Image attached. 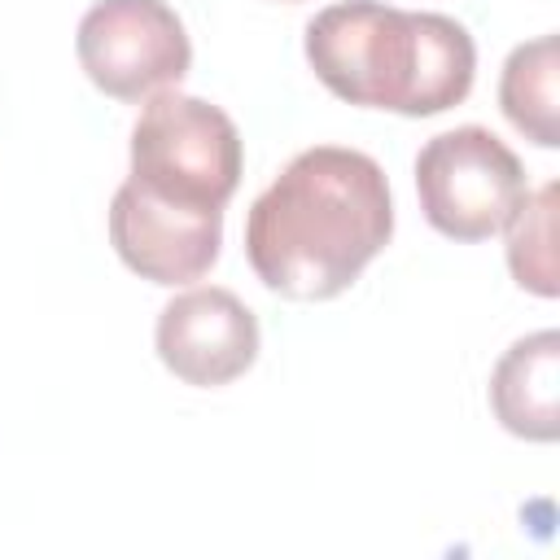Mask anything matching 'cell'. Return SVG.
Here are the masks:
<instances>
[{
	"instance_id": "cell-10",
	"label": "cell",
	"mask_w": 560,
	"mask_h": 560,
	"mask_svg": "<svg viewBox=\"0 0 560 560\" xmlns=\"http://www.w3.org/2000/svg\"><path fill=\"white\" fill-rule=\"evenodd\" d=\"M508 228V267L516 284L538 298H556V184H542L534 197L525 192Z\"/></svg>"
},
{
	"instance_id": "cell-3",
	"label": "cell",
	"mask_w": 560,
	"mask_h": 560,
	"mask_svg": "<svg viewBox=\"0 0 560 560\" xmlns=\"http://www.w3.org/2000/svg\"><path fill=\"white\" fill-rule=\"evenodd\" d=\"M131 179L162 201L223 210L241 184V131L219 105L162 88L131 131Z\"/></svg>"
},
{
	"instance_id": "cell-9",
	"label": "cell",
	"mask_w": 560,
	"mask_h": 560,
	"mask_svg": "<svg viewBox=\"0 0 560 560\" xmlns=\"http://www.w3.org/2000/svg\"><path fill=\"white\" fill-rule=\"evenodd\" d=\"M556 70H560L556 66V35H538V39L512 48V57L503 61V79H499V105H503L508 122L542 149L560 144Z\"/></svg>"
},
{
	"instance_id": "cell-8",
	"label": "cell",
	"mask_w": 560,
	"mask_h": 560,
	"mask_svg": "<svg viewBox=\"0 0 560 560\" xmlns=\"http://www.w3.org/2000/svg\"><path fill=\"white\" fill-rule=\"evenodd\" d=\"M490 407L499 424L529 442L560 433V332L542 328L521 337L490 376Z\"/></svg>"
},
{
	"instance_id": "cell-5",
	"label": "cell",
	"mask_w": 560,
	"mask_h": 560,
	"mask_svg": "<svg viewBox=\"0 0 560 560\" xmlns=\"http://www.w3.org/2000/svg\"><path fill=\"white\" fill-rule=\"evenodd\" d=\"M74 48L83 74L114 101H144L192 66L188 31L166 0H96Z\"/></svg>"
},
{
	"instance_id": "cell-6",
	"label": "cell",
	"mask_w": 560,
	"mask_h": 560,
	"mask_svg": "<svg viewBox=\"0 0 560 560\" xmlns=\"http://www.w3.org/2000/svg\"><path fill=\"white\" fill-rule=\"evenodd\" d=\"M109 241L136 276L153 284H188L219 258L223 210L175 206L127 179L109 206Z\"/></svg>"
},
{
	"instance_id": "cell-1",
	"label": "cell",
	"mask_w": 560,
	"mask_h": 560,
	"mask_svg": "<svg viewBox=\"0 0 560 560\" xmlns=\"http://www.w3.org/2000/svg\"><path fill=\"white\" fill-rule=\"evenodd\" d=\"M394 201L385 171L341 144L302 149L249 206L245 254L254 276L293 302L346 293L389 245Z\"/></svg>"
},
{
	"instance_id": "cell-7",
	"label": "cell",
	"mask_w": 560,
	"mask_h": 560,
	"mask_svg": "<svg viewBox=\"0 0 560 560\" xmlns=\"http://www.w3.org/2000/svg\"><path fill=\"white\" fill-rule=\"evenodd\" d=\"M158 359L188 385H228L258 359V319L232 289H188L158 315Z\"/></svg>"
},
{
	"instance_id": "cell-4",
	"label": "cell",
	"mask_w": 560,
	"mask_h": 560,
	"mask_svg": "<svg viewBox=\"0 0 560 560\" xmlns=\"http://www.w3.org/2000/svg\"><path fill=\"white\" fill-rule=\"evenodd\" d=\"M416 192L424 219L451 241H486L516 214L525 197L521 158L486 127L433 136L416 158Z\"/></svg>"
},
{
	"instance_id": "cell-2",
	"label": "cell",
	"mask_w": 560,
	"mask_h": 560,
	"mask_svg": "<svg viewBox=\"0 0 560 560\" xmlns=\"http://www.w3.org/2000/svg\"><path fill=\"white\" fill-rule=\"evenodd\" d=\"M306 61L319 83L350 105L429 118L468 96L477 48L446 13L346 0L306 22Z\"/></svg>"
}]
</instances>
